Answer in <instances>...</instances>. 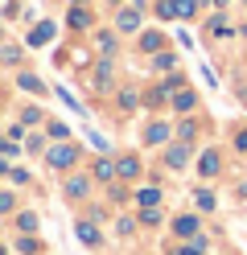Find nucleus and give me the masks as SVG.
Listing matches in <instances>:
<instances>
[{
	"mask_svg": "<svg viewBox=\"0 0 247 255\" xmlns=\"http://www.w3.org/2000/svg\"><path fill=\"white\" fill-rule=\"evenodd\" d=\"M78 161V148L70 144V140H66V144H54V148H49V165H54V169H70Z\"/></svg>",
	"mask_w": 247,
	"mask_h": 255,
	"instance_id": "f257e3e1",
	"label": "nucleus"
},
{
	"mask_svg": "<svg viewBox=\"0 0 247 255\" xmlns=\"http://www.w3.org/2000/svg\"><path fill=\"white\" fill-rule=\"evenodd\" d=\"M78 239H82L87 247H99V227H95L91 218H82V222H78Z\"/></svg>",
	"mask_w": 247,
	"mask_h": 255,
	"instance_id": "f03ea898",
	"label": "nucleus"
},
{
	"mask_svg": "<svg viewBox=\"0 0 247 255\" xmlns=\"http://www.w3.org/2000/svg\"><path fill=\"white\" fill-rule=\"evenodd\" d=\"M173 231H177L181 239H194V235H198V218H194V214H181V218L173 222Z\"/></svg>",
	"mask_w": 247,
	"mask_h": 255,
	"instance_id": "7ed1b4c3",
	"label": "nucleus"
},
{
	"mask_svg": "<svg viewBox=\"0 0 247 255\" xmlns=\"http://www.w3.org/2000/svg\"><path fill=\"white\" fill-rule=\"evenodd\" d=\"M120 29H124V33H136V29H140V12L136 8H124L120 12Z\"/></svg>",
	"mask_w": 247,
	"mask_h": 255,
	"instance_id": "20e7f679",
	"label": "nucleus"
},
{
	"mask_svg": "<svg viewBox=\"0 0 247 255\" xmlns=\"http://www.w3.org/2000/svg\"><path fill=\"white\" fill-rule=\"evenodd\" d=\"M198 169H202V177H214V173H219V152H202V161H198Z\"/></svg>",
	"mask_w": 247,
	"mask_h": 255,
	"instance_id": "39448f33",
	"label": "nucleus"
},
{
	"mask_svg": "<svg viewBox=\"0 0 247 255\" xmlns=\"http://www.w3.org/2000/svg\"><path fill=\"white\" fill-rule=\"evenodd\" d=\"M49 37H54V25H49V21H41V25L29 33V45H45Z\"/></svg>",
	"mask_w": 247,
	"mask_h": 255,
	"instance_id": "423d86ee",
	"label": "nucleus"
},
{
	"mask_svg": "<svg viewBox=\"0 0 247 255\" xmlns=\"http://www.w3.org/2000/svg\"><path fill=\"white\" fill-rule=\"evenodd\" d=\"M144 140H148V144H165V140H169V124H153L144 132Z\"/></svg>",
	"mask_w": 247,
	"mask_h": 255,
	"instance_id": "0eeeda50",
	"label": "nucleus"
},
{
	"mask_svg": "<svg viewBox=\"0 0 247 255\" xmlns=\"http://www.w3.org/2000/svg\"><path fill=\"white\" fill-rule=\"evenodd\" d=\"M87 177H70V181H66V198H87Z\"/></svg>",
	"mask_w": 247,
	"mask_h": 255,
	"instance_id": "6e6552de",
	"label": "nucleus"
},
{
	"mask_svg": "<svg viewBox=\"0 0 247 255\" xmlns=\"http://www.w3.org/2000/svg\"><path fill=\"white\" fill-rule=\"evenodd\" d=\"M115 169H120V177H136V173H140V161H136V156H124Z\"/></svg>",
	"mask_w": 247,
	"mask_h": 255,
	"instance_id": "1a4fd4ad",
	"label": "nucleus"
},
{
	"mask_svg": "<svg viewBox=\"0 0 247 255\" xmlns=\"http://www.w3.org/2000/svg\"><path fill=\"white\" fill-rule=\"evenodd\" d=\"M95 177H99V181H111V177H120V169H115L111 161H99V165H95Z\"/></svg>",
	"mask_w": 247,
	"mask_h": 255,
	"instance_id": "9d476101",
	"label": "nucleus"
},
{
	"mask_svg": "<svg viewBox=\"0 0 247 255\" xmlns=\"http://www.w3.org/2000/svg\"><path fill=\"white\" fill-rule=\"evenodd\" d=\"M186 156H190V148H169V156H165V161H169V169H181V165H186Z\"/></svg>",
	"mask_w": 247,
	"mask_h": 255,
	"instance_id": "9b49d317",
	"label": "nucleus"
},
{
	"mask_svg": "<svg viewBox=\"0 0 247 255\" xmlns=\"http://www.w3.org/2000/svg\"><path fill=\"white\" fill-rule=\"evenodd\" d=\"M16 83H21V91H33V95H41V91H45V87H41V78H33V74H21Z\"/></svg>",
	"mask_w": 247,
	"mask_h": 255,
	"instance_id": "f8f14e48",
	"label": "nucleus"
},
{
	"mask_svg": "<svg viewBox=\"0 0 247 255\" xmlns=\"http://www.w3.org/2000/svg\"><path fill=\"white\" fill-rule=\"evenodd\" d=\"M66 21H70L74 29H87V25H91V12H87V8H74V12H70Z\"/></svg>",
	"mask_w": 247,
	"mask_h": 255,
	"instance_id": "ddd939ff",
	"label": "nucleus"
},
{
	"mask_svg": "<svg viewBox=\"0 0 247 255\" xmlns=\"http://www.w3.org/2000/svg\"><path fill=\"white\" fill-rule=\"evenodd\" d=\"M16 251H21V255H33V251H41V243H37V239H16Z\"/></svg>",
	"mask_w": 247,
	"mask_h": 255,
	"instance_id": "4468645a",
	"label": "nucleus"
},
{
	"mask_svg": "<svg viewBox=\"0 0 247 255\" xmlns=\"http://www.w3.org/2000/svg\"><path fill=\"white\" fill-rule=\"evenodd\" d=\"M194 103H198V99H194V91H181L177 99H173V107H177V111H190Z\"/></svg>",
	"mask_w": 247,
	"mask_h": 255,
	"instance_id": "2eb2a0df",
	"label": "nucleus"
},
{
	"mask_svg": "<svg viewBox=\"0 0 247 255\" xmlns=\"http://www.w3.org/2000/svg\"><path fill=\"white\" fill-rule=\"evenodd\" d=\"M136 202L148 210V206H157V202H161V194H157V189H140V194H136Z\"/></svg>",
	"mask_w": 247,
	"mask_h": 255,
	"instance_id": "dca6fc26",
	"label": "nucleus"
},
{
	"mask_svg": "<svg viewBox=\"0 0 247 255\" xmlns=\"http://www.w3.org/2000/svg\"><path fill=\"white\" fill-rule=\"evenodd\" d=\"M210 33H214V37H231V25H227L223 17H214V21H210Z\"/></svg>",
	"mask_w": 247,
	"mask_h": 255,
	"instance_id": "f3484780",
	"label": "nucleus"
},
{
	"mask_svg": "<svg viewBox=\"0 0 247 255\" xmlns=\"http://www.w3.org/2000/svg\"><path fill=\"white\" fill-rule=\"evenodd\" d=\"M194 202L202 206V210H214V194H210V189H198V194H194Z\"/></svg>",
	"mask_w": 247,
	"mask_h": 255,
	"instance_id": "a211bd4d",
	"label": "nucleus"
},
{
	"mask_svg": "<svg viewBox=\"0 0 247 255\" xmlns=\"http://www.w3.org/2000/svg\"><path fill=\"white\" fill-rule=\"evenodd\" d=\"M16 227H21V231H37V214H21V218H16Z\"/></svg>",
	"mask_w": 247,
	"mask_h": 255,
	"instance_id": "6ab92c4d",
	"label": "nucleus"
},
{
	"mask_svg": "<svg viewBox=\"0 0 247 255\" xmlns=\"http://www.w3.org/2000/svg\"><path fill=\"white\" fill-rule=\"evenodd\" d=\"M99 50L111 54V50H115V37H111V33H99Z\"/></svg>",
	"mask_w": 247,
	"mask_h": 255,
	"instance_id": "aec40b11",
	"label": "nucleus"
},
{
	"mask_svg": "<svg viewBox=\"0 0 247 255\" xmlns=\"http://www.w3.org/2000/svg\"><path fill=\"white\" fill-rule=\"evenodd\" d=\"M4 62H8V66H16V62H21V50H16V45H4Z\"/></svg>",
	"mask_w": 247,
	"mask_h": 255,
	"instance_id": "412c9836",
	"label": "nucleus"
},
{
	"mask_svg": "<svg viewBox=\"0 0 247 255\" xmlns=\"http://www.w3.org/2000/svg\"><path fill=\"white\" fill-rule=\"evenodd\" d=\"M177 255H202V239H198V243H190V247H181Z\"/></svg>",
	"mask_w": 247,
	"mask_h": 255,
	"instance_id": "4be33fe9",
	"label": "nucleus"
},
{
	"mask_svg": "<svg viewBox=\"0 0 247 255\" xmlns=\"http://www.w3.org/2000/svg\"><path fill=\"white\" fill-rule=\"evenodd\" d=\"M235 148H239V152H247V132H239V136H235Z\"/></svg>",
	"mask_w": 247,
	"mask_h": 255,
	"instance_id": "5701e85b",
	"label": "nucleus"
},
{
	"mask_svg": "<svg viewBox=\"0 0 247 255\" xmlns=\"http://www.w3.org/2000/svg\"><path fill=\"white\" fill-rule=\"evenodd\" d=\"M74 4H82V0H74Z\"/></svg>",
	"mask_w": 247,
	"mask_h": 255,
	"instance_id": "b1692460",
	"label": "nucleus"
}]
</instances>
